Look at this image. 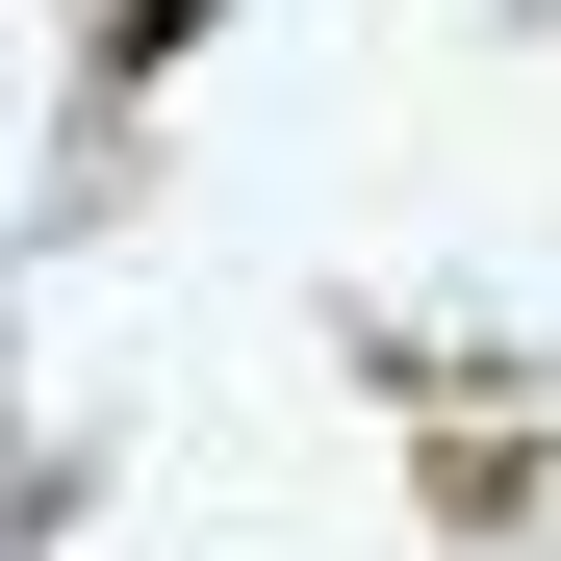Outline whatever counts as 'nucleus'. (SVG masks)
<instances>
[{"mask_svg": "<svg viewBox=\"0 0 561 561\" xmlns=\"http://www.w3.org/2000/svg\"><path fill=\"white\" fill-rule=\"evenodd\" d=\"M179 26H205V0H128V51H179Z\"/></svg>", "mask_w": 561, "mask_h": 561, "instance_id": "nucleus-1", "label": "nucleus"}]
</instances>
